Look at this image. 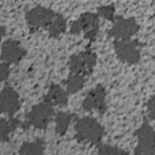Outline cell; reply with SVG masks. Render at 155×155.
Listing matches in <instances>:
<instances>
[{
	"label": "cell",
	"instance_id": "obj_1",
	"mask_svg": "<svg viewBox=\"0 0 155 155\" xmlns=\"http://www.w3.org/2000/svg\"><path fill=\"white\" fill-rule=\"evenodd\" d=\"M75 138L79 141L99 143L104 134V129L95 118L83 117L74 125Z\"/></svg>",
	"mask_w": 155,
	"mask_h": 155
},
{
	"label": "cell",
	"instance_id": "obj_2",
	"mask_svg": "<svg viewBox=\"0 0 155 155\" xmlns=\"http://www.w3.org/2000/svg\"><path fill=\"white\" fill-rule=\"evenodd\" d=\"M54 116V110L52 105L43 102L36 104L26 116V122L22 124L24 129H29L33 127L35 129L44 130L48 127L49 122Z\"/></svg>",
	"mask_w": 155,
	"mask_h": 155
},
{
	"label": "cell",
	"instance_id": "obj_3",
	"mask_svg": "<svg viewBox=\"0 0 155 155\" xmlns=\"http://www.w3.org/2000/svg\"><path fill=\"white\" fill-rule=\"evenodd\" d=\"M99 17L98 14L85 13L81 15L70 27V33L73 35L84 32L86 39H95L99 32Z\"/></svg>",
	"mask_w": 155,
	"mask_h": 155
},
{
	"label": "cell",
	"instance_id": "obj_4",
	"mask_svg": "<svg viewBox=\"0 0 155 155\" xmlns=\"http://www.w3.org/2000/svg\"><path fill=\"white\" fill-rule=\"evenodd\" d=\"M97 63V55L93 51H85L72 55L69 60V70L71 73L85 75L91 74Z\"/></svg>",
	"mask_w": 155,
	"mask_h": 155
},
{
	"label": "cell",
	"instance_id": "obj_5",
	"mask_svg": "<svg viewBox=\"0 0 155 155\" xmlns=\"http://www.w3.org/2000/svg\"><path fill=\"white\" fill-rule=\"evenodd\" d=\"M138 139L135 154H155V131L149 123L144 122L136 132Z\"/></svg>",
	"mask_w": 155,
	"mask_h": 155
},
{
	"label": "cell",
	"instance_id": "obj_6",
	"mask_svg": "<svg viewBox=\"0 0 155 155\" xmlns=\"http://www.w3.org/2000/svg\"><path fill=\"white\" fill-rule=\"evenodd\" d=\"M115 52L120 61L127 64H136L140 60V51L137 41L120 39L114 43Z\"/></svg>",
	"mask_w": 155,
	"mask_h": 155
},
{
	"label": "cell",
	"instance_id": "obj_7",
	"mask_svg": "<svg viewBox=\"0 0 155 155\" xmlns=\"http://www.w3.org/2000/svg\"><path fill=\"white\" fill-rule=\"evenodd\" d=\"M139 26L134 18L117 17L113 28L108 31V35L114 37L117 41L120 39H130L134 34L138 32Z\"/></svg>",
	"mask_w": 155,
	"mask_h": 155
},
{
	"label": "cell",
	"instance_id": "obj_8",
	"mask_svg": "<svg viewBox=\"0 0 155 155\" xmlns=\"http://www.w3.org/2000/svg\"><path fill=\"white\" fill-rule=\"evenodd\" d=\"M56 16V13L51 9L44 7H35L26 14V20L32 28H47Z\"/></svg>",
	"mask_w": 155,
	"mask_h": 155
},
{
	"label": "cell",
	"instance_id": "obj_9",
	"mask_svg": "<svg viewBox=\"0 0 155 155\" xmlns=\"http://www.w3.org/2000/svg\"><path fill=\"white\" fill-rule=\"evenodd\" d=\"M20 107L19 96L11 86H5L0 91V114L12 117Z\"/></svg>",
	"mask_w": 155,
	"mask_h": 155
},
{
	"label": "cell",
	"instance_id": "obj_10",
	"mask_svg": "<svg viewBox=\"0 0 155 155\" xmlns=\"http://www.w3.org/2000/svg\"><path fill=\"white\" fill-rule=\"evenodd\" d=\"M106 93L102 85H97L94 91L87 94L86 98L83 101V110L86 112L91 110H98L100 114H103L106 110L105 104Z\"/></svg>",
	"mask_w": 155,
	"mask_h": 155
},
{
	"label": "cell",
	"instance_id": "obj_11",
	"mask_svg": "<svg viewBox=\"0 0 155 155\" xmlns=\"http://www.w3.org/2000/svg\"><path fill=\"white\" fill-rule=\"evenodd\" d=\"M26 55V50L21 47L19 41L14 39H8L2 44L0 61L9 64H16L20 62Z\"/></svg>",
	"mask_w": 155,
	"mask_h": 155
},
{
	"label": "cell",
	"instance_id": "obj_12",
	"mask_svg": "<svg viewBox=\"0 0 155 155\" xmlns=\"http://www.w3.org/2000/svg\"><path fill=\"white\" fill-rule=\"evenodd\" d=\"M44 102L52 106H65L68 103V93L60 85H51L44 98Z\"/></svg>",
	"mask_w": 155,
	"mask_h": 155
},
{
	"label": "cell",
	"instance_id": "obj_13",
	"mask_svg": "<svg viewBox=\"0 0 155 155\" xmlns=\"http://www.w3.org/2000/svg\"><path fill=\"white\" fill-rule=\"evenodd\" d=\"M20 125V121L11 118L10 120L0 118V142L7 141L11 132L16 130Z\"/></svg>",
	"mask_w": 155,
	"mask_h": 155
},
{
	"label": "cell",
	"instance_id": "obj_14",
	"mask_svg": "<svg viewBox=\"0 0 155 155\" xmlns=\"http://www.w3.org/2000/svg\"><path fill=\"white\" fill-rule=\"evenodd\" d=\"M85 83V79L83 74L79 73H71L70 77L65 81L66 85V91L68 94H75L81 91Z\"/></svg>",
	"mask_w": 155,
	"mask_h": 155
},
{
	"label": "cell",
	"instance_id": "obj_15",
	"mask_svg": "<svg viewBox=\"0 0 155 155\" xmlns=\"http://www.w3.org/2000/svg\"><path fill=\"white\" fill-rule=\"evenodd\" d=\"M66 28H67V22L65 17L63 15H61V14H56L54 19L52 20L50 26L48 27L49 35L51 37H58L66 31Z\"/></svg>",
	"mask_w": 155,
	"mask_h": 155
},
{
	"label": "cell",
	"instance_id": "obj_16",
	"mask_svg": "<svg viewBox=\"0 0 155 155\" xmlns=\"http://www.w3.org/2000/svg\"><path fill=\"white\" fill-rule=\"evenodd\" d=\"M45 152V142L41 139L25 142L19 150V154H43Z\"/></svg>",
	"mask_w": 155,
	"mask_h": 155
},
{
	"label": "cell",
	"instance_id": "obj_17",
	"mask_svg": "<svg viewBox=\"0 0 155 155\" xmlns=\"http://www.w3.org/2000/svg\"><path fill=\"white\" fill-rule=\"evenodd\" d=\"M73 115L69 114V113L60 112L55 117V131L58 135H64L66 131L68 130V127L71 122Z\"/></svg>",
	"mask_w": 155,
	"mask_h": 155
},
{
	"label": "cell",
	"instance_id": "obj_18",
	"mask_svg": "<svg viewBox=\"0 0 155 155\" xmlns=\"http://www.w3.org/2000/svg\"><path fill=\"white\" fill-rule=\"evenodd\" d=\"M98 15L107 20H115V8L114 5H103L98 8Z\"/></svg>",
	"mask_w": 155,
	"mask_h": 155
},
{
	"label": "cell",
	"instance_id": "obj_19",
	"mask_svg": "<svg viewBox=\"0 0 155 155\" xmlns=\"http://www.w3.org/2000/svg\"><path fill=\"white\" fill-rule=\"evenodd\" d=\"M98 153L100 154H124V151L120 150L117 147L108 146V144H102L98 148Z\"/></svg>",
	"mask_w": 155,
	"mask_h": 155
},
{
	"label": "cell",
	"instance_id": "obj_20",
	"mask_svg": "<svg viewBox=\"0 0 155 155\" xmlns=\"http://www.w3.org/2000/svg\"><path fill=\"white\" fill-rule=\"evenodd\" d=\"M10 75V66L9 63L2 62L0 63V83L7 80Z\"/></svg>",
	"mask_w": 155,
	"mask_h": 155
},
{
	"label": "cell",
	"instance_id": "obj_21",
	"mask_svg": "<svg viewBox=\"0 0 155 155\" xmlns=\"http://www.w3.org/2000/svg\"><path fill=\"white\" fill-rule=\"evenodd\" d=\"M148 110H149V114L152 118H155V96L153 98H151L148 102Z\"/></svg>",
	"mask_w": 155,
	"mask_h": 155
},
{
	"label": "cell",
	"instance_id": "obj_22",
	"mask_svg": "<svg viewBox=\"0 0 155 155\" xmlns=\"http://www.w3.org/2000/svg\"><path fill=\"white\" fill-rule=\"evenodd\" d=\"M5 33H7V30H5V27H0V41L5 35Z\"/></svg>",
	"mask_w": 155,
	"mask_h": 155
}]
</instances>
